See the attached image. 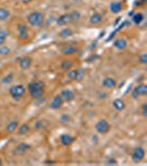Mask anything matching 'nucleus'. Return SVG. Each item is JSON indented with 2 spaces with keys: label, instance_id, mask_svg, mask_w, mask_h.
<instances>
[{
  "label": "nucleus",
  "instance_id": "nucleus-1",
  "mask_svg": "<svg viewBox=\"0 0 147 166\" xmlns=\"http://www.w3.org/2000/svg\"><path fill=\"white\" fill-rule=\"evenodd\" d=\"M44 13L41 11H33L28 15V22L31 27L40 28L43 26L44 23Z\"/></svg>",
  "mask_w": 147,
  "mask_h": 166
},
{
  "label": "nucleus",
  "instance_id": "nucleus-2",
  "mask_svg": "<svg viewBox=\"0 0 147 166\" xmlns=\"http://www.w3.org/2000/svg\"><path fill=\"white\" fill-rule=\"evenodd\" d=\"M9 93H10V95H11L13 99H15V100H20V99L24 95L26 89H24L23 85L17 84V85H15V86H11V88H10Z\"/></svg>",
  "mask_w": 147,
  "mask_h": 166
},
{
  "label": "nucleus",
  "instance_id": "nucleus-3",
  "mask_svg": "<svg viewBox=\"0 0 147 166\" xmlns=\"http://www.w3.org/2000/svg\"><path fill=\"white\" fill-rule=\"evenodd\" d=\"M95 128H96L97 133H100V134H106L110 131L111 125H110V123L106 120H100L95 124Z\"/></svg>",
  "mask_w": 147,
  "mask_h": 166
},
{
  "label": "nucleus",
  "instance_id": "nucleus-4",
  "mask_svg": "<svg viewBox=\"0 0 147 166\" xmlns=\"http://www.w3.org/2000/svg\"><path fill=\"white\" fill-rule=\"evenodd\" d=\"M144 157H145V150L143 147H137L132 155V159L135 163L140 162L142 159H144Z\"/></svg>",
  "mask_w": 147,
  "mask_h": 166
},
{
  "label": "nucleus",
  "instance_id": "nucleus-5",
  "mask_svg": "<svg viewBox=\"0 0 147 166\" xmlns=\"http://www.w3.org/2000/svg\"><path fill=\"white\" fill-rule=\"evenodd\" d=\"M18 29H19V39L20 40H27L29 38V32H28V27L26 24H22L20 23L18 26Z\"/></svg>",
  "mask_w": 147,
  "mask_h": 166
},
{
  "label": "nucleus",
  "instance_id": "nucleus-6",
  "mask_svg": "<svg viewBox=\"0 0 147 166\" xmlns=\"http://www.w3.org/2000/svg\"><path fill=\"white\" fill-rule=\"evenodd\" d=\"M44 89V83L42 81H33L29 83L28 85V90L29 92H33V91H37V90H41Z\"/></svg>",
  "mask_w": 147,
  "mask_h": 166
},
{
  "label": "nucleus",
  "instance_id": "nucleus-7",
  "mask_svg": "<svg viewBox=\"0 0 147 166\" xmlns=\"http://www.w3.org/2000/svg\"><path fill=\"white\" fill-rule=\"evenodd\" d=\"M63 102H64V101H63L61 95L54 97L52 102H51V108H52V110H59V108H61V106L63 105Z\"/></svg>",
  "mask_w": 147,
  "mask_h": 166
},
{
  "label": "nucleus",
  "instance_id": "nucleus-8",
  "mask_svg": "<svg viewBox=\"0 0 147 166\" xmlns=\"http://www.w3.org/2000/svg\"><path fill=\"white\" fill-rule=\"evenodd\" d=\"M61 97L63 99V101H66V102H70V101H73L74 97H75V94L72 90H69V89H65L63 90L61 93Z\"/></svg>",
  "mask_w": 147,
  "mask_h": 166
},
{
  "label": "nucleus",
  "instance_id": "nucleus-9",
  "mask_svg": "<svg viewBox=\"0 0 147 166\" xmlns=\"http://www.w3.org/2000/svg\"><path fill=\"white\" fill-rule=\"evenodd\" d=\"M113 46H115L116 49H118V50H124V49L127 48V41L124 38H117L114 41Z\"/></svg>",
  "mask_w": 147,
  "mask_h": 166
},
{
  "label": "nucleus",
  "instance_id": "nucleus-10",
  "mask_svg": "<svg viewBox=\"0 0 147 166\" xmlns=\"http://www.w3.org/2000/svg\"><path fill=\"white\" fill-rule=\"evenodd\" d=\"M110 10L113 13H120L123 10V4L120 2V1H114V2L110 4Z\"/></svg>",
  "mask_w": 147,
  "mask_h": 166
},
{
  "label": "nucleus",
  "instance_id": "nucleus-11",
  "mask_svg": "<svg viewBox=\"0 0 147 166\" xmlns=\"http://www.w3.org/2000/svg\"><path fill=\"white\" fill-rule=\"evenodd\" d=\"M102 85H103L104 88H106V89H113V88H115L116 86V80L114 77H105L104 80H103Z\"/></svg>",
  "mask_w": 147,
  "mask_h": 166
},
{
  "label": "nucleus",
  "instance_id": "nucleus-12",
  "mask_svg": "<svg viewBox=\"0 0 147 166\" xmlns=\"http://www.w3.org/2000/svg\"><path fill=\"white\" fill-rule=\"evenodd\" d=\"M20 68L23 70H27L29 69L31 66V64H32V59L30 58V57H23L22 59H20Z\"/></svg>",
  "mask_w": 147,
  "mask_h": 166
},
{
  "label": "nucleus",
  "instance_id": "nucleus-13",
  "mask_svg": "<svg viewBox=\"0 0 147 166\" xmlns=\"http://www.w3.org/2000/svg\"><path fill=\"white\" fill-rule=\"evenodd\" d=\"M61 52L64 55H72V54L77 52V48L75 46H65L62 48Z\"/></svg>",
  "mask_w": 147,
  "mask_h": 166
},
{
  "label": "nucleus",
  "instance_id": "nucleus-14",
  "mask_svg": "<svg viewBox=\"0 0 147 166\" xmlns=\"http://www.w3.org/2000/svg\"><path fill=\"white\" fill-rule=\"evenodd\" d=\"M72 21V19H71V15H70V13H65V15H60L58 18V24L59 26H64V24H68V23H70Z\"/></svg>",
  "mask_w": 147,
  "mask_h": 166
},
{
  "label": "nucleus",
  "instance_id": "nucleus-15",
  "mask_svg": "<svg viewBox=\"0 0 147 166\" xmlns=\"http://www.w3.org/2000/svg\"><path fill=\"white\" fill-rule=\"evenodd\" d=\"M74 142V137H72L71 135L69 134H63L61 136V143L62 145H64V146H69L71 144Z\"/></svg>",
  "mask_w": 147,
  "mask_h": 166
},
{
  "label": "nucleus",
  "instance_id": "nucleus-16",
  "mask_svg": "<svg viewBox=\"0 0 147 166\" xmlns=\"http://www.w3.org/2000/svg\"><path fill=\"white\" fill-rule=\"evenodd\" d=\"M113 106L115 108L116 111H123L126 104H125V102L123 100H121V99H116L114 102H113Z\"/></svg>",
  "mask_w": 147,
  "mask_h": 166
},
{
  "label": "nucleus",
  "instance_id": "nucleus-17",
  "mask_svg": "<svg viewBox=\"0 0 147 166\" xmlns=\"http://www.w3.org/2000/svg\"><path fill=\"white\" fill-rule=\"evenodd\" d=\"M10 17V11L7 8H0V21H6Z\"/></svg>",
  "mask_w": 147,
  "mask_h": 166
},
{
  "label": "nucleus",
  "instance_id": "nucleus-18",
  "mask_svg": "<svg viewBox=\"0 0 147 166\" xmlns=\"http://www.w3.org/2000/svg\"><path fill=\"white\" fill-rule=\"evenodd\" d=\"M102 20H103L102 15H100V13H94V15L90 18V22L92 23V24H100V23L102 22Z\"/></svg>",
  "mask_w": 147,
  "mask_h": 166
},
{
  "label": "nucleus",
  "instance_id": "nucleus-19",
  "mask_svg": "<svg viewBox=\"0 0 147 166\" xmlns=\"http://www.w3.org/2000/svg\"><path fill=\"white\" fill-rule=\"evenodd\" d=\"M132 20H133V22L135 23V24H140L144 20V15L140 13V12H137V13L132 15Z\"/></svg>",
  "mask_w": 147,
  "mask_h": 166
},
{
  "label": "nucleus",
  "instance_id": "nucleus-20",
  "mask_svg": "<svg viewBox=\"0 0 147 166\" xmlns=\"http://www.w3.org/2000/svg\"><path fill=\"white\" fill-rule=\"evenodd\" d=\"M71 35H73V31L71 30L70 28L63 29V30H61L60 31V33H59V37H61V38H69Z\"/></svg>",
  "mask_w": 147,
  "mask_h": 166
},
{
  "label": "nucleus",
  "instance_id": "nucleus-21",
  "mask_svg": "<svg viewBox=\"0 0 147 166\" xmlns=\"http://www.w3.org/2000/svg\"><path fill=\"white\" fill-rule=\"evenodd\" d=\"M30 132V126L28 124H22L19 128H18V134L19 135H26Z\"/></svg>",
  "mask_w": 147,
  "mask_h": 166
},
{
  "label": "nucleus",
  "instance_id": "nucleus-22",
  "mask_svg": "<svg viewBox=\"0 0 147 166\" xmlns=\"http://www.w3.org/2000/svg\"><path fill=\"white\" fill-rule=\"evenodd\" d=\"M72 66H73V62L71 61V60H64L61 63V69L63 71H69V70H71Z\"/></svg>",
  "mask_w": 147,
  "mask_h": 166
},
{
  "label": "nucleus",
  "instance_id": "nucleus-23",
  "mask_svg": "<svg viewBox=\"0 0 147 166\" xmlns=\"http://www.w3.org/2000/svg\"><path fill=\"white\" fill-rule=\"evenodd\" d=\"M17 128H18V122L17 121H11L7 125V131L9 133H13L15 131H17Z\"/></svg>",
  "mask_w": 147,
  "mask_h": 166
},
{
  "label": "nucleus",
  "instance_id": "nucleus-24",
  "mask_svg": "<svg viewBox=\"0 0 147 166\" xmlns=\"http://www.w3.org/2000/svg\"><path fill=\"white\" fill-rule=\"evenodd\" d=\"M43 94H44V89L37 90V91H33V92H30L31 97H33V99H41V97H43Z\"/></svg>",
  "mask_w": 147,
  "mask_h": 166
},
{
  "label": "nucleus",
  "instance_id": "nucleus-25",
  "mask_svg": "<svg viewBox=\"0 0 147 166\" xmlns=\"http://www.w3.org/2000/svg\"><path fill=\"white\" fill-rule=\"evenodd\" d=\"M135 89L137 90V92H138L139 95H146L147 94V85L140 84V85H138V86H136Z\"/></svg>",
  "mask_w": 147,
  "mask_h": 166
},
{
  "label": "nucleus",
  "instance_id": "nucleus-26",
  "mask_svg": "<svg viewBox=\"0 0 147 166\" xmlns=\"http://www.w3.org/2000/svg\"><path fill=\"white\" fill-rule=\"evenodd\" d=\"M30 145H28L26 143H21L18 145V147L15 148V151H20V153H23V152H27L30 150Z\"/></svg>",
  "mask_w": 147,
  "mask_h": 166
},
{
  "label": "nucleus",
  "instance_id": "nucleus-27",
  "mask_svg": "<svg viewBox=\"0 0 147 166\" xmlns=\"http://www.w3.org/2000/svg\"><path fill=\"white\" fill-rule=\"evenodd\" d=\"M10 52H11V50H10V48L7 46H0V54L1 55H9L10 54Z\"/></svg>",
  "mask_w": 147,
  "mask_h": 166
},
{
  "label": "nucleus",
  "instance_id": "nucleus-28",
  "mask_svg": "<svg viewBox=\"0 0 147 166\" xmlns=\"http://www.w3.org/2000/svg\"><path fill=\"white\" fill-rule=\"evenodd\" d=\"M76 74L77 70H69L68 71V77H69L70 80H75L76 79Z\"/></svg>",
  "mask_w": 147,
  "mask_h": 166
},
{
  "label": "nucleus",
  "instance_id": "nucleus-29",
  "mask_svg": "<svg viewBox=\"0 0 147 166\" xmlns=\"http://www.w3.org/2000/svg\"><path fill=\"white\" fill-rule=\"evenodd\" d=\"M85 75V70L81 69V70H77V74H76V79H75V81H81L82 79L84 77Z\"/></svg>",
  "mask_w": 147,
  "mask_h": 166
},
{
  "label": "nucleus",
  "instance_id": "nucleus-30",
  "mask_svg": "<svg viewBox=\"0 0 147 166\" xmlns=\"http://www.w3.org/2000/svg\"><path fill=\"white\" fill-rule=\"evenodd\" d=\"M12 80H13V74H8L7 77H4V80H2V82H4V84H8V83H10V82H12Z\"/></svg>",
  "mask_w": 147,
  "mask_h": 166
},
{
  "label": "nucleus",
  "instance_id": "nucleus-31",
  "mask_svg": "<svg viewBox=\"0 0 147 166\" xmlns=\"http://www.w3.org/2000/svg\"><path fill=\"white\" fill-rule=\"evenodd\" d=\"M70 15H71V19H72V21H75V20H77L79 18H80V12L79 11H73L70 13Z\"/></svg>",
  "mask_w": 147,
  "mask_h": 166
},
{
  "label": "nucleus",
  "instance_id": "nucleus-32",
  "mask_svg": "<svg viewBox=\"0 0 147 166\" xmlns=\"http://www.w3.org/2000/svg\"><path fill=\"white\" fill-rule=\"evenodd\" d=\"M139 61H140V63H143V64H145L147 62V55L146 53H143L140 57H139Z\"/></svg>",
  "mask_w": 147,
  "mask_h": 166
},
{
  "label": "nucleus",
  "instance_id": "nucleus-33",
  "mask_svg": "<svg viewBox=\"0 0 147 166\" xmlns=\"http://www.w3.org/2000/svg\"><path fill=\"white\" fill-rule=\"evenodd\" d=\"M6 38H7V33H0V46H2L4 43Z\"/></svg>",
  "mask_w": 147,
  "mask_h": 166
},
{
  "label": "nucleus",
  "instance_id": "nucleus-34",
  "mask_svg": "<svg viewBox=\"0 0 147 166\" xmlns=\"http://www.w3.org/2000/svg\"><path fill=\"white\" fill-rule=\"evenodd\" d=\"M132 97H133V99H138V97H140V95L138 94L137 90L134 89V90H133V92H132Z\"/></svg>",
  "mask_w": 147,
  "mask_h": 166
},
{
  "label": "nucleus",
  "instance_id": "nucleus-35",
  "mask_svg": "<svg viewBox=\"0 0 147 166\" xmlns=\"http://www.w3.org/2000/svg\"><path fill=\"white\" fill-rule=\"evenodd\" d=\"M143 116H147V104L144 103L143 104Z\"/></svg>",
  "mask_w": 147,
  "mask_h": 166
},
{
  "label": "nucleus",
  "instance_id": "nucleus-36",
  "mask_svg": "<svg viewBox=\"0 0 147 166\" xmlns=\"http://www.w3.org/2000/svg\"><path fill=\"white\" fill-rule=\"evenodd\" d=\"M32 1H35V0H21V2H23V4H30Z\"/></svg>",
  "mask_w": 147,
  "mask_h": 166
},
{
  "label": "nucleus",
  "instance_id": "nucleus-37",
  "mask_svg": "<svg viewBox=\"0 0 147 166\" xmlns=\"http://www.w3.org/2000/svg\"><path fill=\"white\" fill-rule=\"evenodd\" d=\"M112 163H113V164H116L115 161H110V164H112Z\"/></svg>",
  "mask_w": 147,
  "mask_h": 166
},
{
  "label": "nucleus",
  "instance_id": "nucleus-38",
  "mask_svg": "<svg viewBox=\"0 0 147 166\" xmlns=\"http://www.w3.org/2000/svg\"><path fill=\"white\" fill-rule=\"evenodd\" d=\"M0 164H1V159H0Z\"/></svg>",
  "mask_w": 147,
  "mask_h": 166
}]
</instances>
